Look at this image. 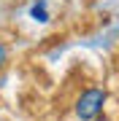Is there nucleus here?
<instances>
[{"label":"nucleus","instance_id":"nucleus-3","mask_svg":"<svg viewBox=\"0 0 119 121\" xmlns=\"http://www.w3.org/2000/svg\"><path fill=\"white\" fill-rule=\"evenodd\" d=\"M5 65H8V48H5V43L0 40V70H3Z\"/></svg>","mask_w":119,"mask_h":121},{"label":"nucleus","instance_id":"nucleus-2","mask_svg":"<svg viewBox=\"0 0 119 121\" xmlns=\"http://www.w3.org/2000/svg\"><path fill=\"white\" fill-rule=\"evenodd\" d=\"M30 16L35 19V22H49V13H46V3L43 0H38V3L30 8Z\"/></svg>","mask_w":119,"mask_h":121},{"label":"nucleus","instance_id":"nucleus-1","mask_svg":"<svg viewBox=\"0 0 119 121\" xmlns=\"http://www.w3.org/2000/svg\"><path fill=\"white\" fill-rule=\"evenodd\" d=\"M103 102H106V91L103 89H87L81 91V97L76 99V116L81 121H92L97 113L103 110Z\"/></svg>","mask_w":119,"mask_h":121}]
</instances>
